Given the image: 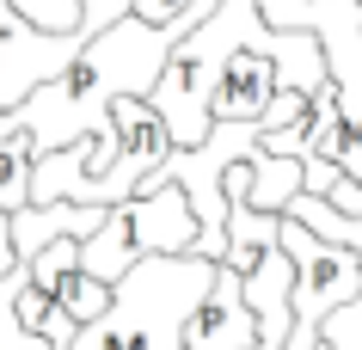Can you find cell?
Returning <instances> with one entry per match:
<instances>
[{
  "instance_id": "6da1fadb",
  "label": "cell",
  "mask_w": 362,
  "mask_h": 350,
  "mask_svg": "<svg viewBox=\"0 0 362 350\" xmlns=\"http://www.w3.org/2000/svg\"><path fill=\"white\" fill-rule=\"evenodd\" d=\"M172 136L148 98H117L93 136L68 141L31 166V203H98L111 209L141 191V178L166 160Z\"/></svg>"
},
{
  "instance_id": "7a4b0ae2",
  "label": "cell",
  "mask_w": 362,
  "mask_h": 350,
  "mask_svg": "<svg viewBox=\"0 0 362 350\" xmlns=\"http://www.w3.org/2000/svg\"><path fill=\"white\" fill-rule=\"evenodd\" d=\"M215 283V258L197 252H141L111 283V308L74 332V350H178L185 320Z\"/></svg>"
},
{
  "instance_id": "3957f363",
  "label": "cell",
  "mask_w": 362,
  "mask_h": 350,
  "mask_svg": "<svg viewBox=\"0 0 362 350\" xmlns=\"http://www.w3.org/2000/svg\"><path fill=\"white\" fill-rule=\"evenodd\" d=\"M252 19H264V13H258V0H215L209 13H203L185 37L172 43L166 68H160V80H153V93H148V105L160 111L172 148H197V141L209 136V123H215V117H209L215 74H221L228 49L246 37Z\"/></svg>"
},
{
  "instance_id": "277c9868",
  "label": "cell",
  "mask_w": 362,
  "mask_h": 350,
  "mask_svg": "<svg viewBox=\"0 0 362 350\" xmlns=\"http://www.w3.org/2000/svg\"><path fill=\"white\" fill-rule=\"evenodd\" d=\"M276 240H283V252L295 258V289H288L295 326H288V344L283 350H320L325 313H338L344 301L362 289V252H356V246H344V240H325V233L301 228L295 215H283Z\"/></svg>"
},
{
  "instance_id": "5b68a950",
  "label": "cell",
  "mask_w": 362,
  "mask_h": 350,
  "mask_svg": "<svg viewBox=\"0 0 362 350\" xmlns=\"http://www.w3.org/2000/svg\"><path fill=\"white\" fill-rule=\"evenodd\" d=\"M80 31H37L25 13H13V0H0V111L25 105V93L56 80L80 56Z\"/></svg>"
},
{
  "instance_id": "8992f818",
  "label": "cell",
  "mask_w": 362,
  "mask_h": 350,
  "mask_svg": "<svg viewBox=\"0 0 362 350\" xmlns=\"http://www.w3.org/2000/svg\"><path fill=\"white\" fill-rule=\"evenodd\" d=\"M129 215V246L141 252H191L197 246V209L172 178H141V191L123 197Z\"/></svg>"
},
{
  "instance_id": "52a82bcc",
  "label": "cell",
  "mask_w": 362,
  "mask_h": 350,
  "mask_svg": "<svg viewBox=\"0 0 362 350\" xmlns=\"http://www.w3.org/2000/svg\"><path fill=\"white\" fill-rule=\"evenodd\" d=\"M252 344H258V320H252L246 295H240V271L215 264V283L197 301V313L185 320V344L178 350H252Z\"/></svg>"
},
{
  "instance_id": "ba28073f",
  "label": "cell",
  "mask_w": 362,
  "mask_h": 350,
  "mask_svg": "<svg viewBox=\"0 0 362 350\" xmlns=\"http://www.w3.org/2000/svg\"><path fill=\"white\" fill-rule=\"evenodd\" d=\"M74 246L80 240H49V246L31 258V289H43L49 308H62L74 326H93L98 313L111 308V283H98V276L80 271Z\"/></svg>"
},
{
  "instance_id": "9c48e42d",
  "label": "cell",
  "mask_w": 362,
  "mask_h": 350,
  "mask_svg": "<svg viewBox=\"0 0 362 350\" xmlns=\"http://www.w3.org/2000/svg\"><path fill=\"white\" fill-rule=\"evenodd\" d=\"M98 221H105L98 203H25L6 215V240H13V258H37L49 240H86Z\"/></svg>"
},
{
  "instance_id": "30bf717a",
  "label": "cell",
  "mask_w": 362,
  "mask_h": 350,
  "mask_svg": "<svg viewBox=\"0 0 362 350\" xmlns=\"http://www.w3.org/2000/svg\"><path fill=\"white\" fill-rule=\"evenodd\" d=\"M295 191H307V173H301V160H295V154H270L264 141H258V148L246 154V203H252V209H270V215H283Z\"/></svg>"
},
{
  "instance_id": "8fae6325",
  "label": "cell",
  "mask_w": 362,
  "mask_h": 350,
  "mask_svg": "<svg viewBox=\"0 0 362 350\" xmlns=\"http://www.w3.org/2000/svg\"><path fill=\"white\" fill-rule=\"evenodd\" d=\"M74 258H80V271L86 276H98V283H117V276L135 264V246H129V215H123V203H111L105 209V221H98L86 240L74 246Z\"/></svg>"
},
{
  "instance_id": "7c38bea8",
  "label": "cell",
  "mask_w": 362,
  "mask_h": 350,
  "mask_svg": "<svg viewBox=\"0 0 362 350\" xmlns=\"http://www.w3.org/2000/svg\"><path fill=\"white\" fill-rule=\"evenodd\" d=\"M31 283V258H13L6 271H0V350H49V338H37V332L19 326V289Z\"/></svg>"
},
{
  "instance_id": "4fadbf2b",
  "label": "cell",
  "mask_w": 362,
  "mask_h": 350,
  "mask_svg": "<svg viewBox=\"0 0 362 350\" xmlns=\"http://www.w3.org/2000/svg\"><path fill=\"white\" fill-rule=\"evenodd\" d=\"M31 166H37L31 141L25 136H0V215H13V209L31 203Z\"/></svg>"
},
{
  "instance_id": "5bb4252c",
  "label": "cell",
  "mask_w": 362,
  "mask_h": 350,
  "mask_svg": "<svg viewBox=\"0 0 362 350\" xmlns=\"http://www.w3.org/2000/svg\"><path fill=\"white\" fill-rule=\"evenodd\" d=\"M129 6H135V0H80V37H93V31H105V25H117Z\"/></svg>"
},
{
  "instance_id": "9a60e30c",
  "label": "cell",
  "mask_w": 362,
  "mask_h": 350,
  "mask_svg": "<svg viewBox=\"0 0 362 350\" xmlns=\"http://www.w3.org/2000/svg\"><path fill=\"white\" fill-rule=\"evenodd\" d=\"M185 6H197V0H135L129 13H135V19H148V25H172Z\"/></svg>"
},
{
  "instance_id": "2e32d148",
  "label": "cell",
  "mask_w": 362,
  "mask_h": 350,
  "mask_svg": "<svg viewBox=\"0 0 362 350\" xmlns=\"http://www.w3.org/2000/svg\"><path fill=\"white\" fill-rule=\"evenodd\" d=\"M49 350H74V344H49Z\"/></svg>"
}]
</instances>
